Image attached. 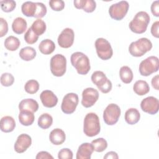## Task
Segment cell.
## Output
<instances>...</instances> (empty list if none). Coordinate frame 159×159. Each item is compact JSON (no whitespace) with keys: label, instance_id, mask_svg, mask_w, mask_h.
<instances>
[{"label":"cell","instance_id":"cell-1","mask_svg":"<svg viewBox=\"0 0 159 159\" xmlns=\"http://www.w3.org/2000/svg\"><path fill=\"white\" fill-rule=\"evenodd\" d=\"M101 130L99 119L98 115L94 112L88 113L84 119L83 132L89 137L97 135Z\"/></svg>","mask_w":159,"mask_h":159},{"label":"cell","instance_id":"cell-2","mask_svg":"<svg viewBox=\"0 0 159 159\" xmlns=\"http://www.w3.org/2000/svg\"><path fill=\"white\" fill-rule=\"evenodd\" d=\"M150 22V16L145 11L137 12L129 24L130 30L135 34L144 33Z\"/></svg>","mask_w":159,"mask_h":159},{"label":"cell","instance_id":"cell-3","mask_svg":"<svg viewBox=\"0 0 159 159\" xmlns=\"http://www.w3.org/2000/svg\"><path fill=\"white\" fill-rule=\"evenodd\" d=\"M70 61L78 74L85 75L89 71L91 68L89 59L84 53L80 52L73 53L71 55Z\"/></svg>","mask_w":159,"mask_h":159},{"label":"cell","instance_id":"cell-4","mask_svg":"<svg viewBox=\"0 0 159 159\" xmlns=\"http://www.w3.org/2000/svg\"><path fill=\"white\" fill-rule=\"evenodd\" d=\"M152 48L151 41L147 38H140L132 42L129 47V52L133 57H140L150 51Z\"/></svg>","mask_w":159,"mask_h":159},{"label":"cell","instance_id":"cell-5","mask_svg":"<svg viewBox=\"0 0 159 159\" xmlns=\"http://www.w3.org/2000/svg\"><path fill=\"white\" fill-rule=\"evenodd\" d=\"M50 70L52 73L57 77L65 75L66 70V59L61 54H56L51 58Z\"/></svg>","mask_w":159,"mask_h":159},{"label":"cell","instance_id":"cell-6","mask_svg":"<svg viewBox=\"0 0 159 159\" xmlns=\"http://www.w3.org/2000/svg\"><path fill=\"white\" fill-rule=\"evenodd\" d=\"M159 61L157 57L150 56L142 60L139 65V72L142 76H148L158 71Z\"/></svg>","mask_w":159,"mask_h":159},{"label":"cell","instance_id":"cell-7","mask_svg":"<svg viewBox=\"0 0 159 159\" xmlns=\"http://www.w3.org/2000/svg\"><path fill=\"white\" fill-rule=\"evenodd\" d=\"M92 82L104 94L111 91L112 89V83L106 77L104 73L101 71H96L91 75Z\"/></svg>","mask_w":159,"mask_h":159},{"label":"cell","instance_id":"cell-8","mask_svg":"<svg viewBox=\"0 0 159 159\" xmlns=\"http://www.w3.org/2000/svg\"><path fill=\"white\" fill-rule=\"evenodd\" d=\"M96 53L99 58L103 60L110 59L113 55V50L110 43L104 38H98L95 42Z\"/></svg>","mask_w":159,"mask_h":159},{"label":"cell","instance_id":"cell-9","mask_svg":"<svg viewBox=\"0 0 159 159\" xmlns=\"http://www.w3.org/2000/svg\"><path fill=\"white\" fill-rule=\"evenodd\" d=\"M121 111L116 104H109L103 112V119L104 122L109 125L116 124L120 116Z\"/></svg>","mask_w":159,"mask_h":159},{"label":"cell","instance_id":"cell-10","mask_svg":"<svg viewBox=\"0 0 159 159\" xmlns=\"http://www.w3.org/2000/svg\"><path fill=\"white\" fill-rule=\"evenodd\" d=\"M129 4L126 1H121L112 4L109 9L111 17L116 20H122L127 14Z\"/></svg>","mask_w":159,"mask_h":159},{"label":"cell","instance_id":"cell-11","mask_svg":"<svg viewBox=\"0 0 159 159\" xmlns=\"http://www.w3.org/2000/svg\"><path fill=\"white\" fill-rule=\"evenodd\" d=\"M79 101L78 96L76 93H70L63 98L61 109L65 114H70L75 112Z\"/></svg>","mask_w":159,"mask_h":159},{"label":"cell","instance_id":"cell-12","mask_svg":"<svg viewBox=\"0 0 159 159\" xmlns=\"http://www.w3.org/2000/svg\"><path fill=\"white\" fill-rule=\"evenodd\" d=\"M99 93L93 88H87L83 91L81 104L84 107H92L98 100Z\"/></svg>","mask_w":159,"mask_h":159},{"label":"cell","instance_id":"cell-13","mask_svg":"<svg viewBox=\"0 0 159 159\" xmlns=\"http://www.w3.org/2000/svg\"><path fill=\"white\" fill-rule=\"evenodd\" d=\"M140 107L143 112L154 115L158 111L159 101L153 96H148L141 101Z\"/></svg>","mask_w":159,"mask_h":159},{"label":"cell","instance_id":"cell-14","mask_svg":"<svg viewBox=\"0 0 159 159\" xmlns=\"http://www.w3.org/2000/svg\"><path fill=\"white\" fill-rule=\"evenodd\" d=\"M75 34L73 29L65 28L62 30L58 37V43L60 47L68 48L72 46L74 42Z\"/></svg>","mask_w":159,"mask_h":159},{"label":"cell","instance_id":"cell-15","mask_svg":"<svg viewBox=\"0 0 159 159\" xmlns=\"http://www.w3.org/2000/svg\"><path fill=\"white\" fill-rule=\"evenodd\" d=\"M32 144V139L30 135L26 134L19 135L15 142L14 148V150L18 153H24L30 147Z\"/></svg>","mask_w":159,"mask_h":159},{"label":"cell","instance_id":"cell-16","mask_svg":"<svg viewBox=\"0 0 159 159\" xmlns=\"http://www.w3.org/2000/svg\"><path fill=\"white\" fill-rule=\"evenodd\" d=\"M40 99L43 106L48 108L55 107L58 102L57 96L50 90H44L40 94Z\"/></svg>","mask_w":159,"mask_h":159},{"label":"cell","instance_id":"cell-17","mask_svg":"<svg viewBox=\"0 0 159 159\" xmlns=\"http://www.w3.org/2000/svg\"><path fill=\"white\" fill-rule=\"evenodd\" d=\"M94 148L91 143H83L78 147L76 153L77 159H90Z\"/></svg>","mask_w":159,"mask_h":159},{"label":"cell","instance_id":"cell-18","mask_svg":"<svg viewBox=\"0 0 159 159\" xmlns=\"http://www.w3.org/2000/svg\"><path fill=\"white\" fill-rule=\"evenodd\" d=\"M73 3L76 8L82 9L88 13L93 12L96 7V3L93 0H75Z\"/></svg>","mask_w":159,"mask_h":159},{"label":"cell","instance_id":"cell-19","mask_svg":"<svg viewBox=\"0 0 159 159\" xmlns=\"http://www.w3.org/2000/svg\"><path fill=\"white\" fill-rule=\"evenodd\" d=\"M49 139L53 145H60L62 144L66 139L65 133L61 129L56 128L50 132Z\"/></svg>","mask_w":159,"mask_h":159},{"label":"cell","instance_id":"cell-20","mask_svg":"<svg viewBox=\"0 0 159 159\" xmlns=\"http://www.w3.org/2000/svg\"><path fill=\"white\" fill-rule=\"evenodd\" d=\"M19 109L20 111H28L35 112L39 109V104L35 99L32 98L25 99L19 102Z\"/></svg>","mask_w":159,"mask_h":159},{"label":"cell","instance_id":"cell-21","mask_svg":"<svg viewBox=\"0 0 159 159\" xmlns=\"http://www.w3.org/2000/svg\"><path fill=\"white\" fill-rule=\"evenodd\" d=\"M0 125L1 130L3 132H11L16 127V122L13 117L11 116H6L1 118Z\"/></svg>","mask_w":159,"mask_h":159},{"label":"cell","instance_id":"cell-22","mask_svg":"<svg viewBox=\"0 0 159 159\" xmlns=\"http://www.w3.org/2000/svg\"><path fill=\"white\" fill-rule=\"evenodd\" d=\"M125 120L129 125L137 124L140 119V114L135 108H130L125 113Z\"/></svg>","mask_w":159,"mask_h":159},{"label":"cell","instance_id":"cell-23","mask_svg":"<svg viewBox=\"0 0 159 159\" xmlns=\"http://www.w3.org/2000/svg\"><path fill=\"white\" fill-rule=\"evenodd\" d=\"M27 24L26 20L20 17L16 18L12 24V29L17 34H23L27 29Z\"/></svg>","mask_w":159,"mask_h":159},{"label":"cell","instance_id":"cell-24","mask_svg":"<svg viewBox=\"0 0 159 159\" xmlns=\"http://www.w3.org/2000/svg\"><path fill=\"white\" fill-rule=\"evenodd\" d=\"M19 120L24 126H29L33 124L35 120L34 112L28 111H22L19 114Z\"/></svg>","mask_w":159,"mask_h":159},{"label":"cell","instance_id":"cell-25","mask_svg":"<svg viewBox=\"0 0 159 159\" xmlns=\"http://www.w3.org/2000/svg\"><path fill=\"white\" fill-rule=\"evenodd\" d=\"M55 48V43L50 39L43 40L39 45V49L40 52L44 55L51 54Z\"/></svg>","mask_w":159,"mask_h":159},{"label":"cell","instance_id":"cell-26","mask_svg":"<svg viewBox=\"0 0 159 159\" xmlns=\"http://www.w3.org/2000/svg\"><path fill=\"white\" fill-rule=\"evenodd\" d=\"M134 91L139 96H143L150 91V87L147 81L143 80L137 81L133 86Z\"/></svg>","mask_w":159,"mask_h":159},{"label":"cell","instance_id":"cell-27","mask_svg":"<svg viewBox=\"0 0 159 159\" xmlns=\"http://www.w3.org/2000/svg\"><path fill=\"white\" fill-rule=\"evenodd\" d=\"M20 58L24 61L32 60L36 57V50L31 47H25L20 49L19 52Z\"/></svg>","mask_w":159,"mask_h":159},{"label":"cell","instance_id":"cell-28","mask_svg":"<svg viewBox=\"0 0 159 159\" xmlns=\"http://www.w3.org/2000/svg\"><path fill=\"white\" fill-rule=\"evenodd\" d=\"M119 76L121 81L125 84L130 83L134 78L132 70L127 66H123L120 68Z\"/></svg>","mask_w":159,"mask_h":159},{"label":"cell","instance_id":"cell-29","mask_svg":"<svg viewBox=\"0 0 159 159\" xmlns=\"http://www.w3.org/2000/svg\"><path fill=\"white\" fill-rule=\"evenodd\" d=\"M37 8L36 2L32 1H26L21 6L22 14L27 17H34Z\"/></svg>","mask_w":159,"mask_h":159},{"label":"cell","instance_id":"cell-30","mask_svg":"<svg viewBox=\"0 0 159 159\" xmlns=\"http://www.w3.org/2000/svg\"><path fill=\"white\" fill-rule=\"evenodd\" d=\"M20 40L18 38L11 35L7 37L4 40V47L9 51H15L20 46Z\"/></svg>","mask_w":159,"mask_h":159},{"label":"cell","instance_id":"cell-31","mask_svg":"<svg viewBox=\"0 0 159 159\" xmlns=\"http://www.w3.org/2000/svg\"><path fill=\"white\" fill-rule=\"evenodd\" d=\"M53 123V118L51 115L48 113L42 114L38 119V125L43 129H48Z\"/></svg>","mask_w":159,"mask_h":159},{"label":"cell","instance_id":"cell-32","mask_svg":"<svg viewBox=\"0 0 159 159\" xmlns=\"http://www.w3.org/2000/svg\"><path fill=\"white\" fill-rule=\"evenodd\" d=\"M30 27L33 31L39 36L42 35L45 32L47 28L45 22L41 19H37L35 20Z\"/></svg>","mask_w":159,"mask_h":159},{"label":"cell","instance_id":"cell-33","mask_svg":"<svg viewBox=\"0 0 159 159\" xmlns=\"http://www.w3.org/2000/svg\"><path fill=\"white\" fill-rule=\"evenodd\" d=\"M91 143L93 147L94 151L97 152H102L107 147V142L103 138H98L93 140Z\"/></svg>","mask_w":159,"mask_h":159},{"label":"cell","instance_id":"cell-34","mask_svg":"<svg viewBox=\"0 0 159 159\" xmlns=\"http://www.w3.org/2000/svg\"><path fill=\"white\" fill-rule=\"evenodd\" d=\"M24 89L29 94H35L39 89V83L35 80H30L26 82Z\"/></svg>","mask_w":159,"mask_h":159},{"label":"cell","instance_id":"cell-35","mask_svg":"<svg viewBox=\"0 0 159 159\" xmlns=\"http://www.w3.org/2000/svg\"><path fill=\"white\" fill-rule=\"evenodd\" d=\"M0 3L1 9L5 12H12L16 6V2L13 0H2Z\"/></svg>","mask_w":159,"mask_h":159},{"label":"cell","instance_id":"cell-36","mask_svg":"<svg viewBox=\"0 0 159 159\" xmlns=\"http://www.w3.org/2000/svg\"><path fill=\"white\" fill-rule=\"evenodd\" d=\"M38 39L39 35L33 31L31 27H29L24 35L25 41L29 44H34L38 40Z\"/></svg>","mask_w":159,"mask_h":159},{"label":"cell","instance_id":"cell-37","mask_svg":"<svg viewBox=\"0 0 159 159\" xmlns=\"http://www.w3.org/2000/svg\"><path fill=\"white\" fill-rule=\"evenodd\" d=\"M14 81V78L11 73H4L1 76V83L3 86H11Z\"/></svg>","mask_w":159,"mask_h":159},{"label":"cell","instance_id":"cell-38","mask_svg":"<svg viewBox=\"0 0 159 159\" xmlns=\"http://www.w3.org/2000/svg\"><path fill=\"white\" fill-rule=\"evenodd\" d=\"M37 4V8L35 14L34 15V17L40 19L42 17H43L46 14H47V7L45 5H44L42 2H36Z\"/></svg>","mask_w":159,"mask_h":159},{"label":"cell","instance_id":"cell-39","mask_svg":"<svg viewBox=\"0 0 159 159\" xmlns=\"http://www.w3.org/2000/svg\"><path fill=\"white\" fill-rule=\"evenodd\" d=\"M51 9L55 11H62L65 7V2L62 0H51L49 1Z\"/></svg>","mask_w":159,"mask_h":159},{"label":"cell","instance_id":"cell-40","mask_svg":"<svg viewBox=\"0 0 159 159\" xmlns=\"http://www.w3.org/2000/svg\"><path fill=\"white\" fill-rule=\"evenodd\" d=\"M58 158L59 159H72L73 152L69 148H62L58 152Z\"/></svg>","mask_w":159,"mask_h":159},{"label":"cell","instance_id":"cell-41","mask_svg":"<svg viewBox=\"0 0 159 159\" xmlns=\"http://www.w3.org/2000/svg\"><path fill=\"white\" fill-rule=\"evenodd\" d=\"M8 32V24L7 21L2 17L0 18V37H2Z\"/></svg>","mask_w":159,"mask_h":159},{"label":"cell","instance_id":"cell-42","mask_svg":"<svg viewBox=\"0 0 159 159\" xmlns=\"http://www.w3.org/2000/svg\"><path fill=\"white\" fill-rule=\"evenodd\" d=\"M151 12L155 17H159V1H155L151 5Z\"/></svg>","mask_w":159,"mask_h":159},{"label":"cell","instance_id":"cell-43","mask_svg":"<svg viewBox=\"0 0 159 159\" xmlns=\"http://www.w3.org/2000/svg\"><path fill=\"white\" fill-rule=\"evenodd\" d=\"M158 27H159V21L157 20L153 23L152 27H151V33H152V35L156 38L159 37Z\"/></svg>","mask_w":159,"mask_h":159},{"label":"cell","instance_id":"cell-44","mask_svg":"<svg viewBox=\"0 0 159 159\" xmlns=\"http://www.w3.org/2000/svg\"><path fill=\"white\" fill-rule=\"evenodd\" d=\"M36 159H48L52 158L53 159V157L47 152L45 151H42L37 153V156L35 157Z\"/></svg>","mask_w":159,"mask_h":159},{"label":"cell","instance_id":"cell-45","mask_svg":"<svg viewBox=\"0 0 159 159\" xmlns=\"http://www.w3.org/2000/svg\"><path fill=\"white\" fill-rule=\"evenodd\" d=\"M104 159H117L119 158L118 155L116 152L111 151L107 152L104 156Z\"/></svg>","mask_w":159,"mask_h":159},{"label":"cell","instance_id":"cell-46","mask_svg":"<svg viewBox=\"0 0 159 159\" xmlns=\"http://www.w3.org/2000/svg\"><path fill=\"white\" fill-rule=\"evenodd\" d=\"M158 80H159V76L158 75H155L154 77L152 78L151 83H152V87L155 89L156 90H158L159 88H158Z\"/></svg>","mask_w":159,"mask_h":159}]
</instances>
